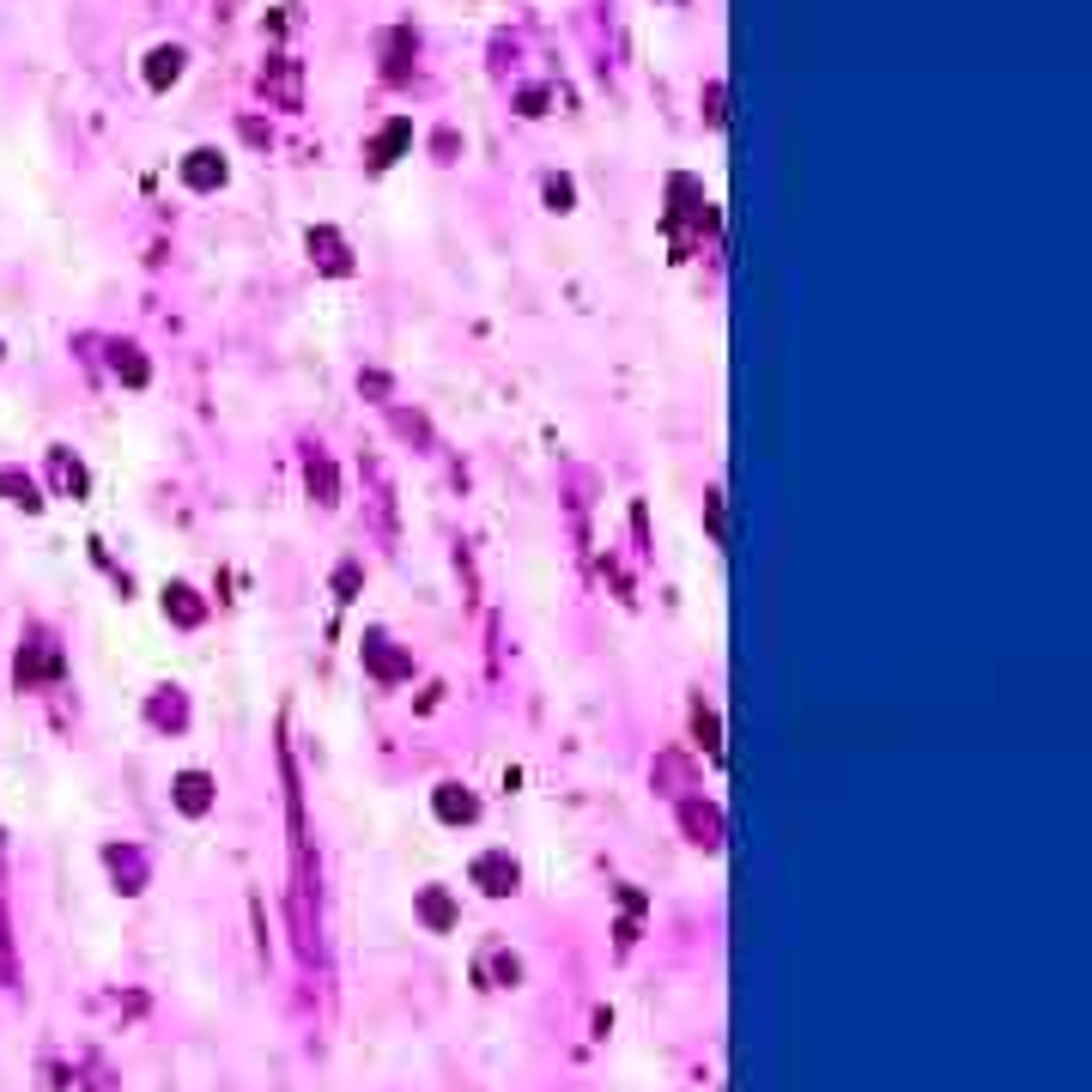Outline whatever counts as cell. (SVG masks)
I'll use <instances>...</instances> for the list:
<instances>
[{
  "label": "cell",
  "mask_w": 1092,
  "mask_h": 1092,
  "mask_svg": "<svg viewBox=\"0 0 1092 1092\" xmlns=\"http://www.w3.org/2000/svg\"><path fill=\"white\" fill-rule=\"evenodd\" d=\"M437 807H444V819H474V801L468 795H437Z\"/></svg>",
  "instance_id": "8992f818"
},
{
  "label": "cell",
  "mask_w": 1092,
  "mask_h": 1092,
  "mask_svg": "<svg viewBox=\"0 0 1092 1092\" xmlns=\"http://www.w3.org/2000/svg\"><path fill=\"white\" fill-rule=\"evenodd\" d=\"M547 200H553L558 213H565V207H570V183H565V176H553V183H547Z\"/></svg>",
  "instance_id": "52a82bcc"
},
{
  "label": "cell",
  "mask_w": 1092,
  "mask_h": 1092,
  "mask_svg": "<svg viewBox=\"0 0 1092 1092\" xmlns=\"http://www.w3.org/2000/svg\"><path fill=\"white\" fill-rule=\"evenodd\" d=\"M474 874L486 880V893H516V861H504V856H486Z\"/></svg>",
  "instance_id": "6da1fadb"
},
{
  "label": "cell",
  "mask_w": 1092,
  "mask_h": 1092,
  "mask_svg": "<svg viewBox=\"0 0 1092 1092\" xmlns=\"http://www.w3.org/2000/svg\"><path fill=\"white\" fill-rule=\"evenodd\" d=\"M176 801H183V814H207V777L188 771L183 784H176Z\"/></svg>",
  "instance_id": "277c9868"
},
{
  "label": "cell",
  "mask_w": 1092,
  "mask_h": 1092,
  "mask_svg": "<svg viewBox=\"0 0 1092 1092\" xmlns=\"http://www.w3.org/2000/svg\"><path fill=\"white\" fill-rule=\"evenodd\" d=\"M153 79H158V85H165V79H176V74H183V49H158V55H153Z\"/></svg>",
  "instance_id": "5b68a950"
},
{
  "label": "cell",
  "mask_w": 1092,
  "mask_h": 1092,
  "mask_svg": "<svg viewBox=\"0 0 1092 1092\" xmlns=\"http://www.w3.org/2000/svg\"><path fill=\"white\" fill-rule=\"evenodd\" d=\"M310 255H323L328 274H346V249H340L334 232H310Z\"/></svg>",
  "instance_id": "3957f363"
},
{
  "label": "cell",
  "mask_w": 1092,
  "mask_h": 1092,
  "mask_svg": "<svg viewBox=\"0 0 1092 1092\" xmlns=\"http://www.w3.org/2000/svg\"><path fill=\"white\" fill-rule=\"evenodd\" d=\"M195 188H213V183H225V165H219V153H188V170H183Z\"/></svg>",
  "instance_id": "7a4b0ae2"
}]
</instances>
